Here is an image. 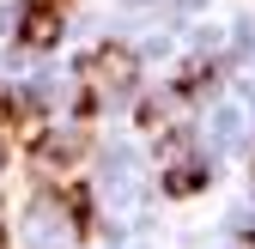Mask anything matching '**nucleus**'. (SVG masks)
Instances as JSON below:
<instances>
[{"mask_svg":"<svg viewBox=\"0 0 255 249\" xmlns=\"http://www.w3.org/2000/svg\"><path fill=\"white\" fill-rule=\"evenodd\" d=\"M79 79H85L91 98H110V91H128V85L140 79V61H134V49L104 43V49H91V55L79 61Z\"/></svg>","mask_w":255,"mask_h":249,"instance_id":"obj_1","label":"nucleus"},{"mask_svg":"<svg viewBox=\"0 0 255 249\" xmlns=\"http://www.w3.org/2000/svg\"><path fill=\"white\" fill-rule=\"evenodd\" d=\"M85 158V140L79 134H37V146H30V164L37 170H67Z\"/></svg>","mask_w":255,"mask_h":249,"instance_id":"obj_2","label":"nucleus"},{"mask_svg":"<svg viewBox=\"0 0 255 249\" xmlns=\"http://www.w3.org/2000/svg\"><path fill=\"white\" fill-rule=\"evenodd\" d=\"M55 43H61V12L24 6L18 12V49H55Z\"/></svg>","mask_w":255,"mask_h":249,"instance_id":"obj_3","label":"nucleus"},{"mask_svg":"<svg viewBox=\"0 0 255 249\" xmlns=\"http://www.w3.org/2000/svg\"><path fill=\"white\" fill-rule=\"evenodd\" d=\"M30 116V104H24V91H12V85H0V146L12 140V128Z\"/></svg>","mask_w":255,"mask_h":249,"instance_id":"obj_4","label":"nucleus"},{"mask_svg":"<svg viewBox=\"0 0 255 249\" xmlns=\"http://www.w3.org/2000/svg\"><path fill=\"white\" fill-rule=\"evenodd\" d=\"M201 182H207L201 164H188V170H164V195H195Z\"/></svg>","mask_w":255,"mask_h":249,"instance_id":"obj_5","label":"nucleus"},{"mask_svg":"<svg viewBox=\"0 0 255 249\" xmlns=\"http://www.w3.org/2000/svg\"><path fill=\"white\" fill-rule=\"evenodd\" d=\"M24 6H43V12H67L73 0H24Z\"/></svg>","mask_w":255,"mask_h":249,"instance_id":"obj_6","label":"nucleus"},{"mask_svg":"<svg viewBox=\"0 0 255 249\" xmlns=\"http://www.w3.org/2000/svg\"><path fill=\"white\" fill-rule=\"evenodd\" d=\"M237 249H255V231H249V237H243V243H237Z\"/></svg>","mask_w":255,"mask_h":249,"instance_id":"obj_7","label":"nucleus"},{"mask_svg":"<svg viewBox=\"0 0 255 249\" xmlns=\"http://www.w3.org/2000/svg\"><path fill=\"white\" fill-rule=\"evenodd\" d=\"M0 249H6V231H0Z\"/></svg>","mask_w":255,"mask_h":249,"instance_id":"obj_8","label":"nucleus"}]
</instances>
